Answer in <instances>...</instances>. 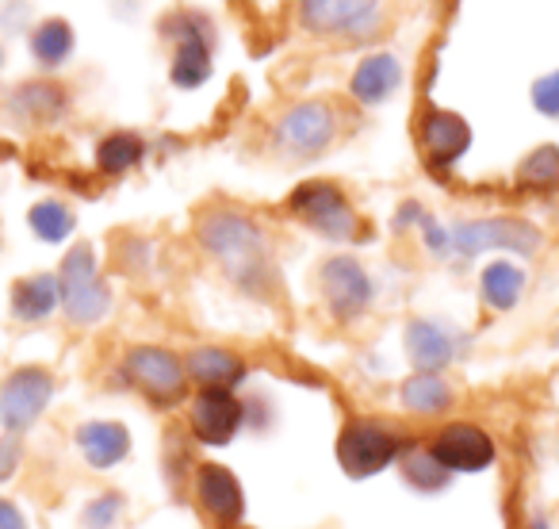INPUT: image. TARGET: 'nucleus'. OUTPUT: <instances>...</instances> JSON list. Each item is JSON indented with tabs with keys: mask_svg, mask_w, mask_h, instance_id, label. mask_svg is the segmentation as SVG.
Listing matches in <instances>:
<instances>
[{
	"mask_svg": "<svg viewBox=\"0 0 559 529\" xmlns=\"http://www.w3.org/2000/svg\"><path fill=\"white\" fill-rule=\"evenodd\" d=\"M0 529H27V518L12 498H0Z\"/></svg>",
	"mask_w": 559,
	"mask_h": 529,
	"instance_id": "35",
	"label": "nucleus"
},
{
	"mask_svg": "<svg viewBox=\"0 0 559 529\" xmlns=\"http://www.w3.org/2000/svg\"><path fill=\"white\" fill-rule=\"evenodd\" d=\"M452 254L460 257H479L490 249H510V254L533 257L540 254L544 234L540 226H533L528 219L518 215H490V219H464L449 231Z\"/></svg>",
	"mask_w": 559,
	"mask_h": 529,
	"instance_id": "6",
	"label": "nucleus"
},
{
	"mask_svg": "<svg viewBox=\"0 0 559 529\" xmlns=\"http://www.w3.org/2000/svg\"><path fill=\"white\" fill-rule=\"evenodd\" d=\"M165 35L177 39V50H173V66L169 78L177 89H200L203 81L211 78V27L203 16H192V12H180V16L165 20Z\"/></svg>",
	"mask_w": 559,
	"mask_h": 529,
	"instance_id": "12",
	"label": "nucleus"
},
{
	"mask_svg": "<svg viewBox=\"0 0 559 529\" xmlns=\"http://www.w3.org/2000/svg\"><path fill=\"white\" fill-rule=\"evenodd\" d=\"M525 292V273L513 261H490L479 273V296L490 311H513Z\"/></svg>",
	"mask_w": 559,
	"mask_h": 529,
	"instance_id": "24",
	"label": "nucleus"
},
{
	"mask_svg": "<svg viewBox=\"0 0 559 529\" xmlns=\"http://www.w3.org/2000/svg\"><path fill=\"white\" fill-rule=\"evenodd\" d=\"M185 373H188V380L200 384V388L234 391L238 384H246L249 365L234 350H226V345H195L185 357Z\"/></svg>",
	"mask_w": 559,
	"mask_h": 529,
	"instance_id": "18",
	"label": "nucleus"
},
{
	"mask_svg": "<svg viewBox=\"0 0 559 529\" xmlns=\"http://www.w3.org/2000/svg\"><path fill=\"white\" fill-rule=\"evenodd\" d=\"M9 104L24 124H55V119L70 108L66 93L58 85H50V81H27V85H20L16 93H12Z\"/></svg>",
	"mask_w": 559,
	"mask_h": 529,
	"instance_id": "22",
	"label": "nucleus"
},
{
	"mask_svg": "<svg viewBox=\"0 0 559 529\" xmlns=\"http://www.w3.org/2000/svg\"><path fill=\"white\" fill-rule=\"evenodd\" d=\"M246 426V407L234 391L200 388L188 399V430L200 445H230Z\"/></svg>",
	"mask_w": 559,
	"mask_h": 529,
	"instance_id": "13",
	"label": "nucleus"
},
{
	"mask_svg": "<svg viewBox=\"0 0 559 529\" xmlns=\"http://www.w3.org/2000/svg\"><path fill=\"white\" fill-rule=\"evenodd\" d=\"M518 185L521 188H556L559 185V146L544 142L518 165Z\"/></svg>",
	"mask_w": 559,
	"mask_h": 529,
	"instance_id": "28",
	"label": "nucleus"
},
{
	"mask_svg": "<svg viewBox=\"0 0 559 529\" xmlns=\"http://www.w3.org/2000/svg\"><path fill=\"white\" fill-rule=\"evenodd\" d=\"M73 47H78V39H73L70 20H43V24L32 32V55L43 70H58V66H66L73 55Z\"/></svg>",
	"mask_w": 559,
	"mask_h": 529,
	"instance_id": "25",
	"label": "nucleus"
},
{
	"mask_svg": "<svg viewBox=\"0 0 559 529\" xmlns=\"http://www.w3.org/2000/svg\"><path fill=\"white\" fill-rule=\"evenodd\" d=\"M73 445H78V452L93 472H111V468L131 457V430L123 422L93 419L81 422L78 434H73Z\"/></svg>",
	"mask_w": 559,
	"mask_h": 529,
	"instance_id": "16",
	"label": "nucleus"
},
{
	"mask_svg": "<svg viewBox=\"0 0 559 529\" xmlns=\"http://www.w3.org/2000/svg\"><path fill=\"white\" fill-rule=\"evenodd\" d=\"M421 219H426V208H421V203H414V200H406L403 208H399V215H395V231L421 226Z\"/></svg>",
	"mask_w": 559,
	"mask_h": 529,
	"instance_id": "34",
	"label": "nucleus"
},
{
	"mask_svg": "<svg viewBox=\"0 0 559 529\" xmlns=\"http://www.w3.org/2000/svg\"><path fill=\"white\" fill-rule=\"evenodd\" d=\"M55 399V376L43 365H24L0 384V426L4 434H27Z\"/></svg>",
	"mask_w": 559,
	"mask_h": 529,
	"instance_id": "9",
	"label": "nucleus"
},
{
	"mask_svg": "<svg viewBox=\"0 0 559 529\" xmlns=\"http://www.w3.org/2000/svg\"><path fill=\"white\" fill-rule=\"evenodd\" d=\"M403 342L414 373H444L460 357V334L441 319H411Z\"/></svg>",
	"mask_w": 559,
	"mask_h": 529,
	"instance_id": "15",
	"label": "nucleus"
},
{
	"mask_svg": "<svg viewBox=\"0 0 559 529\" xmlns=\"http://www.w3.org/2000/svg\"><path fill=\"white\" fill-rule=\"evenodd\" d=\"M399 85H403V62H399L395 55H388V50L368 55L349 78L353 101L365 104V108H380V104H388L391 96L399 93Z\"/></svg>",
	"mask_w": 559,
	"mask_h": 529,
	"instance_id": "19",
	"label": "nucleus"
},
{
	"mask_svg": "<svg viewBox=\"0 0 559 529\" xmlns=\"http://www.w3.org/2000/svg\"><path fill=\"white\" fill-rule=\"evenodd\" d=\"M380 16L383 0H299V27L322 39H368Z\"/></svg>",
	"mask_w": 559,
	"mask_h": 529,
	"instance_id": "8",
	"label": "nucleus"
},
{
	"mask_svg": "<svg viewBox=\"0 0 559 529\" xmlns=\"http://www.w3.org/2000/svg\"><path fill=\"white\" fill-rule=\"evenodd\" d=\"M58 296H62V311L73 327H96L108 319L111 289L96 269V249L88 242L66 249L62 264H58Z\"/></svg>",
	"mask_w": 559,
	"mask_h": 529,
	"instance_id": "2",
	"label": "nucleus"
},
{
	"mask_svg": "<svg viewBox=\"0 0 559 529\" xmlns=\"http://www.w3.org/2000/svg\"><path fill=\"white\" fill-rule=\"evenodd\" d=\"M421 234H426V249L433 257H449L452 254V238H449V231H444L441 223H437L433 215L426 211V219H421Z\"/></svg>",
	"mask_w": 559,
	"mask_h": 529,
	"instance_id": "32",
	"label": "nucleus"
},
{
	"mask_svg": "<svg viewBox=\"0 0 559 529\" xmlns=\"http://www.w3.org/2000/svg\"><path fill=\"white\" fill-rule=\"evenodd\" d=\"M142 157H146V142L134 131H111L108 139L96 146V165H100V173H108V177H119V173L134 169Z\"/></svg>",
	"mask_w": 559,
	"mask_h": 529,
	"instance_id": "26",
	"label": "nucleus"
},
{
	"mask_svg": "<svg viewBox=\"0 0 559 529\" xmlns=\"http://www.w3.org/2000/svg\"><path fill=\"white\" fill-rule=\"evenodd\" d=\"M528 96H533V108L540 111V116L559 119V70L536 78L533 89H528Z\"/></svg>",
	"mask_w": 559,
	"mask_h": 529,
	"instance_id": "30",
	"label": "nucleus"
},
{
	"mask_svg": "<svg viewBox=\"0 0 559 529\" xmlns=\"http://www.w3.org/2000/svg\"><path fill=\"white\" fill-rule=\"evenodd\" d=\"M551 342H556V345H559V330H556V334H551Z\"/></svg>",
	"mask_w": 559,
	"mask_h": 529,
	"instance_id": "37",
	"label": "nucleus"
},
{
	"mask_svg": "<svg viewBox=\"0 0 559 529\" xmlns=\"http://www.w3.org/2000/svg\"><path fill=\"white\" fill-rule=\"evenodd\" d=\"M528 529H551V526H548V518H544V514H536V518L528 521Z\"/></svg>",
	"mask_w": 559,
	"mask_h": 529,
	"instance_id": "36",
	"label": "nucleus"
},
{
	"mask_svg": "<svg viewBox=\"0 0 559 529\" xmlns=\"http://www.w3.org/2000/svg\"><path fill=\"white\" fill-rule=\"evenodd\" d=\"M123 380L134 391L150 399L154 407H173L185 399L188 391V373H185V357H177L165 345H131L123 353V365H119Z\"/></svg>",
	"mask_w": 559,
	"mask_h": 529,
	"instance_id": "5",
	"label": "nucleus"
},
{
	"mask_svg": "<svg viewBox=\"0 0 559 529\" xmlns=\"http://www.w3.org/2000/svg\"><path fill=\"white\" fill-rule=\"evenodd\" d=\"M288 211L299 223H307L314 234H322L330 242H357L360 231H365L349 196L337 185H330V180H307V185H299L288 196Z\"/></svg>",
	"mask_w": 559,
	"mask_h": 529,
	"instance_id": "4",
	"label": "nucleus"
},
{
	"mask_svg": "<svg viewBox=\"0 0 559 529\" xmlns=\"http://www.w3.org/2000/svg\"><path fill=\"white\" fill-rule=\"evenodd\" d=\"M192 498L215 526H241L246 518V491H241L238 475L226 465L215 460H200L192 472Z\"/></svg>",
	"mask_w": 559,
	"mask_h": 529,
	"instance_id": "14",
	"label": "nucleus"
},
{
	"mask_svg": "<svg viewBox=\"0 0 559 529\" xmlns=\"http://www.w3.org/2000/svg\"><path fill=\"white\" fill-rule=\"evenodd\" d=\"M426 449L437 457V465L452 475H475V472H487L495 465L498 449H495V437L479 426V422H444L433 437L426 442Z\"/></svg>",
	"mask_w": 559,
	"mask_h": 529,
	"instance_id": "11",
	"label": "nucleus"
},
{
	"mask_svg": "<svg viewBox=\"0 0 559 529\" xmlns=\"http://www.w3.org/2000/svg\"><path fill=\"white\" fill-rule=\"evenodd\" d=\"M337 139V111L326 101H299L292 104L272 127V142L280 154H288L292 162H307L319 157L334 146Z\"/></svg>",
	"mask_w": 559,
	"mask_h": 529,
	"instance_id": "7",
	"label": "nucleus"
},
{
	"mask_svg": "<svg viewBox=\"0 0 559 529\" xmlns=\"http://www.w3.org/2000/svg\"><path fill=\"white\" fill-rule=\"evenodd\" d=\"M241 407H246V426H249V430H269V419H272L269 399H261V396L241 399Z\"/></svg>",
	"mask_w": 559,
	"mask_h": 529,
	"instance_id": "33",
	"label": "nucleus"
},
{
	"mask_svg": "<svg viewBox=\"0 0 559 529\" xmlns=\"http://www.w3.org/2000/svg\"><path fill=\"white\" fill-rule=\"evenodd\" d=\"M399 472H403L406 487L418 491V495H441L452 483V472H444V468L437 465V457L426 445H403V452H399Z\"/></svg>",
	"mask_w": 559,
	"mask_h": 529,
	"instance_id": "23",
	"label": "nucleus"
},
{
	"mask_svg": "<svg viewBox=\"0 0 559 529\" xmlns=\"http://www.w3.org/2000/svg\"><path fill=\"white\" fill-rule=\"evenodd\" d=\"M27 226L35 231V238L58 246V242H66L78 231V215H73V208H66L62 200H39L27 211Z\"/></svg>",
	"mask_w": 559,
	"mask_h": 529,
	"instance_id": "27",
	"label": "nucleus"
},
{
	"mask_svg": "<svg viewBox=\"0 0 559 529\" xmlns=\"http://www.w3.org/2000/svg\"><path fill=\"white\" fill-rule=\"evenodd\" d=\"M195 242L203 254L226 273L234 289L246 296L264 299L272 289V254H269V234L253 215H241L230 208H211L195 219Z\"/></svg>",
	"mask_w": 559,
	"mask_h": 529,
	"instance_id": "1",
	"label": "nucleus"
},
{
	"mask_svg": "<svg viewBox=\"0 0 559 529\" xmlns=\"http://www.w3.org/2000/svg\"><path fill=\"white\" fill-rule=\"evenodd\" d=\"M421 146H426V157L433 169H452L472 146V127L456 111L433 108L421 119Z\"/></svg>",
	"mask_w": 559,
	"mask_h": 529,
	"instance_id": "17",
	"label": "nucleus"
},
{
	"mask_svg": "<svg viewBox=\"0 0 559 529\" xmlns=\"http://www.w3.org/2000/svg\"><path fill=\"white\" fill-rule=\"evenodd\" d=\"M399 403L414 419H441L456 407V391L444 373H414L399 384Z\"/></svg>",
	"mask_w": 559,
	"mask_h": 529,
	"instance_id": "20",
	"label": "nucleus"
},
{
	"mask_svg": "<svg viewBox=\"0 0 559 529\" xmlns=\"http://www.w3.org/2000/svg\"><path fill=\"white\" fill-rule=\"evenodd\" d=\"M123 510H127V498L119 495V491H100V495H96L93 503H85V510H81V526L116 529L119 518H123Z\"/></svg>",
	"mask_w": 559,
	"mask_h": 529,
	"instance_id": "29",
	"label": "nucleus"
},
{
	"mask_svg": "<svg viewBox=\"0 0 559 529\" xmlns=\"http://www.w3.org/2000/svg\"><path fill=\"white\" fill-rule=\"evenodd\" d=\"M12 319L16 322H47L50 315L62 307V296H58V277L50 273H35L24 277V281L12 284Z\"/></svg>",
	"mask_w": 559,
	"mask_h": 529,
	"instance_id": "21",
	"label": "nucleus"
},
{
	"mask_svg": "<svg viewBox=\"0 0 559 529\" xmlns=\"http://www.w3.org/2000/svg\"><path fill=\"white\" fill-rule=\"evenodd\" d=\"M319 289H322V299H326L330 315H334L337 322H357L376 299V284H372V277H368V269L349 254H337L322 261Z\"/></svg>",
	"mask_w": 559,
	"mask_h": 529,
	"instance_id": "10",
	"label": "nucleus"
},
{
	"mask_svg": "<svg viewBox=\"0 0 559 529\" xmlns=\"http://www.w3.org/2000/svg\"><path fill=\"white\" fill-rule=\"evenodd\" d=\"M403 445V434L395 426H388V422L349 419L342 426V434H337L334 457L349 480H368V475H380L383 468L399 465Z\"/></svg>",
	"mask_w": 559,
	"mask_h": 529,
	"instance_id": "3",
	"label": "nucleus"
},
{
	"mask_svg": "<svg viewBox=\"0 0 559 529\" xmlns=\"http://www.w3.org/2000/svg\"><path fill=\"white\" fill-rule=\"evenodd\" d=\"M20 460H24V445H20L16 434L0 437V483H9L12 475L20 472Z\"/></svg>",
	"mask_w": 559,
	"mask_h": 529,
	"instance_id": "31",
	"label": "nucleus"
}]
</instances>
